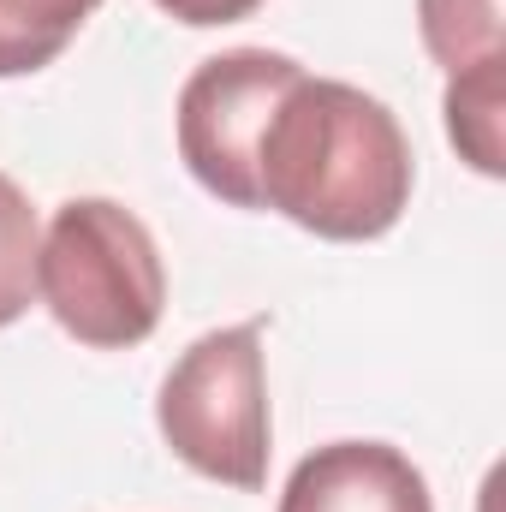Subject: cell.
Returning a JSON list of instances; mask_svg holds the SVG:
<instances>
[{"mask_svg":"<svg viewBox=\"0 0 506 512\" xmlns=\"http://www.w3.org/2000/svg\"><path fill=\"white\" fill-rule=\"evenodd\" d=\"M411 179V137L393 108L358 84L310 72H298L268 108L251 161L256 209L334 245L393 233L411 209Z\"/></svg>","mask_w":506,"mask_h":512,"instance_id":"1","label":"cell"},{"mask_svg":"<svg viewBox=\"0 0 506 512\" xmlns=\"http://www.w3.org/2000/svg\"><path fill=\"white\" fill-rule=\"evenodd\" d=\"M36 298L90 352L143 346L167 304V268L149 227L114 197H72L36 245Z\"/></svg>","mask_w":506,"mask_h":512,"instance_id":"2","label":"cell"},{"mask_svg":"<svg viewBox=\"0 0 506 512\" xmlns=\"http://www.w3.org/2000/svg\"><path fill=\"white\" fill-rule=\"evenodd\" d=\"M155 429L179 465L209 483L256 495L268 483L274 423H268V370H262V316L215 328L179 352L155 393Z\"/></svg>","mask_w":506,"mask_h":512,"instance_id":"3","label":"cell"},{"mask_svg":"<svg viewBox=\"0 0 506 512\" xmlns=\"http://www.w3.org/2000/svg\"><path fill=\"white\" fill-rule=\"evenodd\" d=\"M304 66L292 54L274 48H233V54H209L185 90H179V161L191 167V179L221 197L227 209H256L251 191V161L256 137L268 126V108L280 102V90L298 78Z\"/></svg>","mask_w":506,"mask_h":512,"instance_id":"4","label":"cell"},{"mask_svg":"<svg viewBox=\"0 0 506 512\" xmlns=\"http://www.w3.org/2000/svg\"><path fill=\"white\" fill-rule=\"evenodd\" d=\"M280 512H435L423 471L387 441H328L304 453L280 489Z\"/></svg>","mask_w":506,"mask_h":512,"instance_id":"5","label":"cell"},{"mask_svg":"<svg viewBox=\"0 0 506 512\" xmlns=\"http://www.w3.org/2000/svg\"><path fill=\"white\" fill-rule=\"evenodd\" d=\"M102 0H0V78L54 66Z\"/></svg>","mask_w":506,"mask_h":512,"instance_id":"6","label":"cell"},{"mask_svg":"<svg viewBox=\"0 0 506 512\" xmlns=\"http://www.w3.org/2000/svg\"><path fill=\"white\" fill-rule=\"evenodd\" d=\"M441 114H447V137H453V149L483 173V179H501V114H506V60H489V66H477V72H459V78H447V102H441Z\"/></svg>","mask_w":506,"mask_h":512,"instance_id":"7","label":"cell"},{"mask_svg":"<svg viewBox=\"0 0 506 512\" xmlns=\"http://www.w3.org/2000/svg\"><path fill=\"white\" fill-rule=\"evenodd\" d=\"M417 36L429 48V60L459 78L477 72L501 54V0H417Z\"/></svg>","mask_w":506,"mask_h":512,"instance_id":"8","label":"cell"},{"mask_svg":"<svg viewBox=\"0 0 506 512\" xmlns=\"http://www.w3.org/2000/svg\"><path fill=\"white\" fill-rule=\"evenodd\" d=\"M36 245H42L36 209L0 173V328H12L36 298Z\"/></svg>","mask_w":506,"mask_h":512,"instance_id":"9","label":"cell"},{"mask_svg":"<svg viewBox=\"0 0 506 512\" xmlns=\"http://www.w3.org/2000/svg\"><path fill=\"white\" fill-rule=\"evenodd\" d=\"M167 18H179V24H191V30H215V24H239V18H251L262 0H155Z\"/></svg>","mask_w":506,"mask_h":512,"instance_id":"10","label":"cell"}]
</instances>
